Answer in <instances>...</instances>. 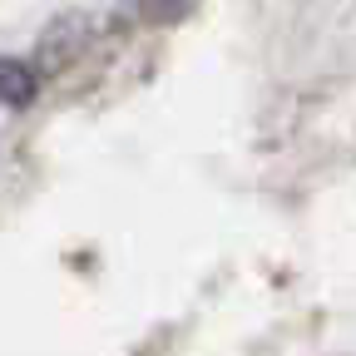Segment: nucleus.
I'll return each instance as SVG.
<instances>
[{
	"label": "nucleus",
	"instance_id": "2",
	"mask_svg": "<svg viewBox=\"0 0 356 356\" xmlns=\"http://www.w3.org/2000/svg\"><path fill=\"white\" fill-rule=\"evenodd\" d=\"M188 10V0H144V15L149 20H178Z\"/></svg>",
	"mask_w": 356,
	"mask_h": 356
},
{
	"label": "nucleus",
	"instance_id": "1",
	"mask_svg": "<svg viewBox=\"0 0 356 356\" xmlns=\"http://www.w3.org/2000/svg\"><path fill=\"white\" fill-rule=\"evenodd\" d=\"M30 95H35V70H25L20 60H6V99H10V109H20Z\"/></svg>",
	"mask_w": 356,
	"mask_h": 356
}]
</instances>
